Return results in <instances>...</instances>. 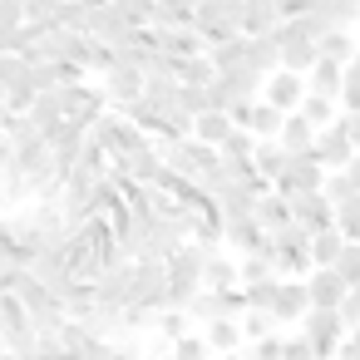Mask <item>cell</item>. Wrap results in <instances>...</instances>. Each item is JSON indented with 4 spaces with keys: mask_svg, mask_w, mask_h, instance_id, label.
Masks as SVG:
<instances>
[{
    "mask_svg": "<svg viewBox=\"0 0 360 360\" xmlns=\"http://www.w3.org/2000/svg\"><path fill=\"white\" fill-rule=\"evenodd\" d=\"M89 134H94V143H104V148H109V158H124V153H139V148H148V143H153V134H148V129H139L124 109H109Z\"/></svg>",
    "mask_w": 360,
    "mask_h": 360,
    "instance_id": "obj_1",
    "label": "cell"
},
{
    "mask_svg": "<svg viewBox=\"0 0 360 360\" xmlns=\"http://www.w3.org/2000/svg\"><path fill=\"white\" fill-rule=\"evenodd\" d=\"M163 158H168V168H178L183 178H198V183H202V173H212V168L222 163V148H217V143H202V139L193 134V139L163 143Z\"/></svg>",
    "mask_w": 360,
    "mask_h": 360,
    "instance_id": "obj_2",
    "label": "cell"
},
{
    "mask_svg": "<svg viewBox=\"0 0 360 360\" xmlns=\"http://www.w3.org/2000/svg\"><path fill=\"white\" fill-rule=\"evenodd\" d=\"M242 11H247V0H202V11H198V30L207 45H227L242 35Z\"/></svg>",
    "mask_w": 360,
    "mask_h": 360,
    "instance_id": "obj_3",
    "label": "cell"
},
{
    "mask_svg": "<svg viewBox=\"0 0 360 360\" xmlns=\"http://www.w3.org/2000/svg\"><path fill=\"white\" fill-rule=\"evenodd\" d=\"M40 134L50 139V148H55V163H60V173L70 178V173L79 168L84 148H89V124H79V119H65V124H55V129H40Z\"/></svg>",
    "mask_w": 360,
    "mask_h": 360,
    "instance_id": "obj_4",
    "label": "cell"
},
{
    "mask_svg": "<svg viewBox=\"0 0 360 360\" xmlns=\"http://www.w3.org/2000/svg\"><path fill=\"white\" fill-rule=\"evenodd\" d=\"M301 330L311 335V345H316L321 355H340V345H345V335H350V326H345V316H340L335 306H311V316L301 321Z\"/></svg>",
    "mask_w": 360,
    "mask_h": 360,
    "instance_id": "obj_5",
    "label": "cell"
},
{
    "mask_svg": "<svg viewBox=\"0 0 360 360\" xmlns=\"http://www.w3.org/2000/svg\"><path fill=\"white\" fill-rule=\"evenodd\" d=\"M326 178H330V168L316 158V153H296L291 158V168L271 183L276 193H286V198H296V193H321L326 188Z\"/></svg>",
    "mask_w": 360,
    "mask_h": 360,
    "instance_id": "obj_6",
    "label": "cell"
},
{
    "mask_svg": "<svg viewBox=\"0 0 360 360\" xmlns=\"http://www.w3.org/2000/svg\"><path fill=\"white\" fill-rule=\"evenodd\" d=\"M316 158H321L326 168H350V163L360 158V143H355V134L335 119V124L321 129V139H316Z\"/></svg>",
    "mask_w": 360,
    "mask_h": 360,
    "instance_id": "obj_7",
    "label": "cell"
},
{
    "mask_svg": "<svg viewBox=\"0 0 360 360\" xmlns=\"http://www.w3.org/2000/svg\"><path fill=\"white\" fill-rule=\"evenodd\" d=\"M99 84H104V94H109V104L124 109V104H134V99L148 94V70H139V65H119V70H109Z\"/></svg>",
    "mask_w": 360,
    "mask_h": 360,
    "instance_id": "obj_8",
    "label": "cell"
},
{
    "mask_svg": "<svg viewBox=\"0 0 360 360\" xmlns=\"http://www.w3.org/2000/svg\"><path fill=\"white\" fill-rule=\"evenodd\" d=\"M306 94H311V84H306V75H296V70L266 75V89H262V99H271L281 114H296V109L306 104Z\"/></svg>",
    "mask_w": 360,
    "mask_h": 360,
    "instance_id": "obj_9",
    "label": "cell"
},
{
    "mask_svg": "<svg viewBox=\"0 0 360 360\" xmlns=\"http://www.w3.org/2000/svg\"><path fill=\"white\" fill-rule=\"evenodd\" d=\"M311 286H306V276H281V291H276V321L281 326H301L306 316H311Z\"/></svg>",
    "mask_w": 360,
    "mask_h": 360,
    "instance_id": "obj_10",
    "label": "cell"
},
{
    "mask_svg": "<svg viewBox=\"0 0 360 360\" xmlns=\"http://www.w3.org/2000/svg\"><path fill=\"white\" fill-rule=\"evenodd\" d=\"M291 212H296V222L316 237V232H326V227H335V202L326 198V188L321 193H296L291 198Z\"/></svg>",
    "mask_w": 360,
    "mask_h": 360,
    "instance_id": "obj_11",
    "label": "cell"
},
{
    "mask_svg": "<svg viewBox=\"0 0 360 360\" xmlns=\"http://www.w3.org/2000/svg\"><path fill=\"white\" fill-rule=\"evenodd\" d=\"M89 35L104 40V45H124L134 35V25H129V15L119 6H99V11H89Z\"/></svg>",
    "mask_w": 360,
    "mask_h": 360,
    "instance_id": "obj_12",
    "label": "cell"
},
{
    "mask_svg": "<svg viewBox=\"0 0 360 360\" xmlns=\"http://www.w3.org/2000/svg\"><path fill=\"white\" fill-rule=\"evenodd\" d=\"M306 286H311V301H316V306H335V311H340V301H345V291H350V281H345L335 266H316V271L306 276Z\"/></svg>",
    "mask_w": 360,
    "mask_h": 360,
    "instance_id": "obj_13",
    "label": "cell"
},
{
    "mask_svg": "<svg viewBox=\"0 0 360 360\" xmlns=\"http://www.w3.org/2000/svg\"><path fill=\"white\" fill-rule=\"evenodd\" d=\"M242 129H252L257 139H281V129H286V114H281L271 99H252V104H247V119H242Z\"/></svg>",
    "mask_w": 360,
    "mask_h": 360,
    "instance_id": "obj_14",
    "label": "cell"
},
{
    "mask_svg": "<svg viewBox=\"0 0 360 360\" xmlns=\"http://www.w3.org/2000/svg\"><path fill=\"white\" fill-rule=\"evenodd\" d=\"M266 242H271V232L257 222V217H242V222H227V247L237 252V257H252V252H266Z\"/></svg>",
    "mask_w": 360,
    "mask_h": 360,
    "instance_id": "obj_15",
    "label": "cell"
},
{
    "mask_svg": "<svg viewBox=\"0 0 360 360\" xmlns=\"http://www.w3.org/2000/svg\"><path fill=\"white\" fill-rule=\"evenodd\" d=\"M281 0H247V11H242V35H271L281 25Z\"/></svg>",
    "mask_w": 360,
    "mask_h": 360,
    "instance_id": "obj_16",
    "label": "cell"
},
{
    "mask_svg": "<svg viewBox=\"0 0 360 360\" xmlns=\"http://www.w3.org/2000/svg\"><path fill=\"white\" fill-rule=\"evenodd\" d=\"M237 129H242V124H237L227 109H207V114H198V129H193V134H198L202 143H217V148H222Z\"/></svg>",
    "mask_w": 360,
    "mask_h": 360,
    "instance_id": "obj_17",
    "label": "cell"
},
{
    "mask_svg": "<svg viewBox=\"0 0 360 360\" xmlns=\"http://www.w3.org/2000/svg\"><path fill=\"white\" fill-rule=\"evenodd\" d=\"M316 139H321V129L296 109V114H286V129H281V143L291 148V153H316Z\"/></svg>",
    "mask_w": 360,
    "mask_h": 360,
    "instance_id": "obj_18",
    "label": "cell"
},
{
    "mask_svg": "<svg viewBox=\"0 0 360 360\" xmlns=\"http://www.w3.org/2000/svg\"><path fill=\"white\" fill-rule=\"evenodd\" d=\"M257 222L266 227V232H276V227H286V222H296V212H291V198L286 193H262L257 198Z\"/></svg>",
    "mask_w": 360,
    "mask_h": 360,
    "instance_id": "obj_19",
    "label": "cell"
},
{
    "mask_svg": "<svg viewBox=\"0 0 360 360\" xmlns=\"http://www.w3.org/2000/svg\"><path fill=\"white\" fill-rule=\"evenodd\" d=\"M202 335H207V345H212L217 355H237V350H242V340H247V330H242V321H237V316L202 326Z\"/></svg>",
    "mask_w": 360,
    "mask_h": 360,
    "instance_id": "obj_20",
    "label": "cell"
},
{
    "mask_svg": "<svg viewBox=\"0 0 360 360\" xmlns=\"http://www.w3.org/2000/svg\"><path fill=\"white\" fill-rule=\"evenodd\" d=\"M306 84H311V94H335L340 99V89H345V65L340 60H316V70L306 75Z\"/></svg>",
    "mask_w": 360,
    "mask_h": 360,
    "instance_id": "obj_21",
    "label": "cell"
},
{
    "mask_svg": "<svg viewBox=\"0 0 360 360\" xmlns=\"http://www.w3.org/2000/svg\"><path fill=\"white\" fill-rule=\"evenodd\" d=\"M321 55H326V60H340V65H350V60L360 55V45H355L350 25H335V30H326V35H321Z\"/></svg>",
    "mask_w": 360,
    "mask_h": 360,
    "instance_id": "obj_22",
    "label": "cell"
},
{
    "mask_svg": "<svg viewBox=\"0 0 360 360\" xmlns=\"http://www.w3.org/2000/svg\"><path fill=\"white\" fill-rule=\"evenodd\" d=\"M173 75H178L183 84H212L222 70L212 65V55H193V60H173Z\"/></svg>",
    "mask_w": 360,
    "mask_h": 360,
    "instance_id": "obj_23",
    "label": "cell"
},
{
    "mask_svg": "<svg viewBox=\"0 0 360 360\" xmlns=\"http://www.w3.org/2000/svg\"><path fill=\"white\" fill-rule=\"evenodd\" d=\"M301 114L316 124V129H326V124H335L340 114H345V104L335 99V94H306V104H301Z\"/></svg>",
    "mask_w": 360,
    "mask_h": 360,
    "instance_id": "obj_24",
    "label": "cell"
},
{
    "mask_svg": "<svg viewBox=\"0 0 360 360\" xmlns=\"http://www.w3.org/2000/svg\"><path fill=\"white\" fill-rule=\"evenodd\" d=\"M345 242H350V237H345L340 227L316 232V237H311V257H316V266H335V257L345 252Z\"/></svg>",
    "mask_w": 360,
    "mask_h": 360,
    "instance_id": "obj_25",
    "label": "cell"
},
{
    "mask_svg": "<svg viewBox=\"0 0 360 360\" xmlns=\"http://www.w3.org/2000/svg\"><path fill=\"white\" fill-rule=\"evenodd\" d=\"M207 55H212L217 70H242L247 55H252V35H237V40H227V45H212Z\"/></svg>",
    "mask_w": 360,
    "mask_h": 360,
    "instance_id": "obj_26",
    "label": "cell"
},
{
    "mask_svg": "<svg viewBox=\"0 0 360 360\" xmlns=\"http://www.w3.org/2000/svg\"><path fill=\"white\" fill-rule=\"evenodd\" d=\"M25 20L35 30H55L65 20V0H25Z\"/></svg>",
    "mask_w": 360,
    "mask_h": 360,
    "instance_id": "obj_27",
    "label": "cell"
},
{
    "mask_svg": "<svg viewBox=\"0 0 360 360\" xmlns=\"http://www.w3.org/2000/svg\"><path fill=\"white\" fill-rule=\"evenodd\" d=\"M271 276H281V271H276V257H266V252L242 257V286H262V281H271Z\"/></svg>",
    "mask_w": 360,
    "mask_h": 360,
    "instance_id": "obj_28",
    "label": "cell"
},
{
    "mask_svg": "<svg viewBox=\"0 0 360 360\" xmlns=\"http://www.w3.org/2000/svg\"><path fill=\"white\" fill-rule=\"evenodd\" d=\"M193 311H183V306H173V311H158V335L163 340H183V335H193Z\"/></svg>",
    "mask_w": 360,
    "mask_h": 360,
    "instance_id": "obj_29",
    "label": "cell"
},
{
    "mask_svg": "<svg viewBox=\"0 0 360 360\" xmlns=\"http://www.w3.org/2000/svg\"><path fill=\"white\" fill-rule=\"evenodd\" d=\"M173 360H217V350L207 345V335H202V326L193 330V335H183V340H173V350H168Z\"/></svg>",
    "mask_w": 360,
    "mask_h": 360,
    "instance_id": "obj_30",
    "label": "cell"
},
{
    "mask_svg": "<svg viewBox=\"0 0 360 360\" xmlns=\"http://www.w3.org/2000/svg\"><path fill=\"white\" fill-rule=\"evenodd\" d=\"M326 198L340 207V202H350V198H360V188H355V178H350V168H330V178H326Z\"/></svg>",
    "mask_w": 360,
    "mask_h": 360,
    "instance_id": "obj_31",
    "label": "cell"
},
{
    "mask_svg": "<svg viewBox=\"0 0 360 360\" xmlns=\"http://www.w3.org/2000/svg\"><path fill=\"white\" fill-rule=\"evenodd\" d=\"M281 321H276V311H262V306H252L247 316H242V330H247V340H262V335H271Z\"/></svg>",
    "mask_w": 360,
    "mask_h": 360,
    "instance_id": "obj_32",
    "label": "cell"
},
{
    "mask_svg": "<svg viewBox=\"0 0 360 360\" xmlns=\"http://www.w3.org/2000/svg\"><path fill=\"white\" fill-rule=\"evenodd\" d=\"M257 143H262V139H257L252 129H237V134L222 143V158H252V153H257Z\"/></svg>",
    "mask_w": 360,
    "mask_h": 360,
    "instance_id": "obj_33",
    "label": "cell"
},
{
    "mask_svg": "<svg viewBox=\"0 0 360 360\" xmlns=\"http://www.w3.org/2000/svg\"><path fill=\"white\" fill-rule=\"evenodd\" d=\"M242 355H257V360H281V355H286V335H281V330H271V335L252 340V350H242Z\"/></svg>",
    "mask_w": 360,
    "mask_h": 360,
    "instance_id": "obj_34",
    "label": "cell"
},
{
    "mask_svg": "<svg viewBox=\"0 0 360 360\" xmlns=\"http://www.w3.org/2000/svg\"><path fill=\"white\" fill-rule=\"evenodd\" d=\"M335 227H340L350 242H360V198H350V202L335 207Z\"/></svg>",
    "mask_w": 360,
    "mask_h": 360,
    "instance_id": "obj_35",
    "label": "cell"
},
{
    "mask_svg": "<svg viewBox=\"0 0 360 360\" xmlns=\"http://www.w3.org/2000/svg\"><path fill=\"white\" fill-rule=\"evenodd\" d=\"M335 271H340L350 286H360V242H345V252L335 257Z\"/></svg>",
    "mask_w": 360,
    "mask_h": 360,
    "instance_id": "obj_36",
    "label": "cell"
},
{
    "mask_svg": "<svg viewBox=\"0 0 360 360\" xmlns=\"http://www.w3.org/2000/svg\"><path fill=\"white\" fill-rule=\"evenodd\" d=\"M276 291H281V276H271V281H262V286H247V301L262 306V311H276Z\"/></svg>",
    "mask_w": 360,
    "mask_h": 360,
    "instance_id": "obj_37",
    "label": "cell"
},
{
    "mask_svg": "<svg viewBox=\"0 0 360 360\" xmlns=\"http://www.w3.org/2000/svg\"><path fill=\"white\" fill-rule=\"evenodd\" d=\"M340 104H345V109H360V55L345 65V89H340Z\"/></svg>",
    "mask_w": 360,
    "mask_h": 360,
    "instance_id": "obj_38",
    "label": "cell"
},
{
    "mask_svg": "<svg viewBox=\"0 0 360 360\" xmlns=\"http://www.w3.org/2000/svg\"><path fill=\"white\" fill-rule=\"evenodd\" d=\"M316 355H321V350L311 345V335H306V330L286 335V355H281V360H316Z\"/></svg>",
    "mask_w": 360,
    "mask_h": 360,
    "instance_id": "obj_39",
    "label": "cell"
},
{
    "mask_svg": "<svg viewBox=\"0 0 360 360\" xmlns=\"http://www.w3.org/2000/svg\"><path fill=\"white\" fill-rule=\"evenodd\" d=\"M340 316H345V326H350V330L360 326V286H350V291H345V301H340Z\"/></svg>",
    "mask_w": 360,
    "mask_h": 360,
    "instance_id": "obj_40",
    "label": "cell"
},
{
    "mask_svg": "<svg viewBox=\"0 0 360 360\" xmlns=\"http://www.w3.org/2000/svg\"><path fill=\"white\" fill-rule=\"evenodd\" d=\"M335 11H340L345 25H360V0H335Z\"/></svg>",
    "mask_w": 360,
    "mask_h": 360,
    "instance_id": "obj_41",
    "label": "cell"
},
{
    "mask_svg": "<svg viewBox=\"0 0 360 360\" xmlns=\"http://www.w3.org/2000/svg\"><path fill=\"white\" fill-rule=\"evenodd\" d=\"M340 360H360V326L345 335V345H340Z\"/></svg>",
    "mask_w": 360,
    "mask_h": 360,
    "instance_id": "obj_42",
    "label": "cell"
},
{
    "mask_svg": "<svg viewBox=\"0 0 360 360\" xmlns=\"http://www.w3.org/2000/svg\"><path fill=\"white\" fill-rule=\"evenodd\" d=\"M311 11V0H281V15L286 20H296V15H306Z\"/></svg>",
    "mask_w": 360,
    "mask_h": 360,
    "instance_id": "obj_43",
    "label": "cell"
},
{
    "mask_svg": "<svg viewBox=\"0 0 360 360\" xmlns=\"http://www.w3.org/2000/svg\"><path fill=\"white\" fill-rule=\"evenodd\" d=\"M340 124H345V129L355 134V143H360V109H345V114H340Z\"/></svg>",
    "mask_w": 360,
    "mask_h": 360,
    "instance_id": "obj_44",
    "label": "cell"
},
{
    "mask_svg": "<svg viewBox=\"0 0 360 360\" xmlns=\"http://www.w3.org/2000/svg\"><path fill=\"white\" fill-rule=\"evenodd\" d=\"M350 178H355V188H360V158H355V163H350Z\"/></svg>",
    "mask_w": 360,
    "mask_h": 360,
    "instance_id": "obj_45",
    "label": "cell"
},
{
    "mask_svg": "<svg viewBox=\"0 0 360 360\" xmlns=\"http://www.w3.org/2000/svg\"><path fill=\"white\" fill-rule=\"evenodd\" d=\"M316 360H340V355H316Z\"/></svg>",
    "mask_w": 360,
    "mask_h": 360,
    "instance_id": "obj_46",
    "label": "cell"
},
{
    "mask_svg": "<svg viewBox=\"0 0 360 360\" xmlns=\"http://www.w3.org/2000/svg\"><path fill=\"white\" fill-rule=\"evenodd\" d=\"M242 360H257V355H242Z\"/></svg>",
    "mask_w": 360,
    "mask_h": 360,
    "instance_id": "obj_47",
    "label": "cell"
},
{
    "mask_svg": "<svg viewBox=\"0 0 360 360\" xmlns=\"http://www.w3.org/2000/svg\"><path fill=\"white\" fill-rule=\"evenodd\" d=\"M168 360H173V355H168Z\"/></svg>",
    "mask_w": 360,
    "mask_h": 360,
    "instance_id": "obj_48",
    "label": "cell"
}]
</instances>
